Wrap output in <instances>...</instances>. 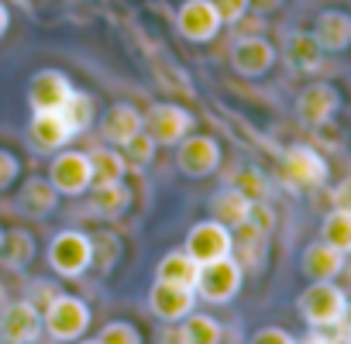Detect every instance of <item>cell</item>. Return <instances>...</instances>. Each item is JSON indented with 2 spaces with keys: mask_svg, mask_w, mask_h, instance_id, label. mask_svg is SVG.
I'll use <instances>...</instances> for the list:
<instances>
[{
  "mask_svg": "<svg viewBox=\"0 0 351 344\" xmlns=\"http://www.w3.org/2000/svg\"><path fill=\"white\" fill-rule=\"evenodd\" d=\"M90 323H93V313H90L86 299H80L73 293H59L49 306H42V327L52 341L73 344L90 330Z\"/></svg>",
  "mask_w": 351,
  "mask_h": 344,
  "instance_id": "6da1fadb",
  "label": "cell"
},
{
  "mask_svg": "<svg viewBox=\"0 0 351 344\" xmlns=\"http://www.w3.org/2000/svg\"><path fill=\"white\" fill-rule=\"evenodd\" d=\"M344 306H348V293L337 282H310L296 299V310L310 330H334Z\"/></svg>",
  "mask_w": 351,
  "mask_h": 344,
  "instance_id": "7a4b0ae2",
  "label": "cell"
},
{
  "mask_svg": "<svg viewBox=\"0 0 351 344\" xmlns=\"http://www.w3.org/2000/svg\"><path fill=\"white\" fill-rule=\"evenodd\" d=\"M49 265L56 275L62 279H80L93 269V241L86 231H76V228H66L52 238L49 245Z\"/></svg>",
  "mask_w": 351,
  "mask_h": 344,
  "instance_id": "3957f363",
  "label": "cell"
},
{
  "mask_svg": "<svg viewBox=\"0 0 351 344\" xmlns=\"http://www.w3.org/2000/svg\"><path fill=\"white\" fill-rule=\"evenodd\" d=\"M241 282H245V269L238 265L234 255H228V258H217V262L200 265L193 293H197V299L221 306V303H231L241 293Z\"/></svg>",
  "mask_w": 351,
  "mask_h": 344,
  "instance_id": "277c9868",
  "label": "cell"
},
{
  "mask_svg": "<svg viewBox=\"0 0 351 344\" xmlns=\"http://www.w3.org/2000/svg\"><path fill=\"white\" fill-rule=\"evenodd\" d=\"M327 158L313 145H293L279 162V176L289 190H317L327 183Z\"/></svg>",
  "mask_w": 351,
  "mask_h": 344,
  "instance_id": "5b68a950",
  "label": "cell"
},
{
  "mask_svg": "<svg viewBox=\"0 0 351 344\" xmlns=\"http://www.w3.org/2000/svg\"><path fill=\"white\" fill-rule=\"evenodd\" d=\"M49 183L59 197H83L93 186V165L86 151H56L49 162Z\"/></svg>",
  "mask_w": 351,
  "mask_h": 344,
  "instance_id": "8992f818",
  "label": "cell"
},
{
  "mask_svg": "<svg viewBox=\"0 0 351 344\" xmlns=\"http://www.w3.org/2000/svg\"><path fill=\"white\" fill-rule=\"evenodd\" d=\"M193 127H197V117L180 103L162 100L145 110V131L152 134L155 145H180L186 134H193Z\"/></svg>",
  "mask_w": 351,
  "mask_h": 344,
  "instance_id": "52a82bcc",
  "label": "cell"
},
{
  "mask_svg": "<svg viewBox=\"0 0 351 344\" xmlns=\"http://www.w3.org/2000/svg\"><path fill=\"white\" fill-rule=\"evenodd\" d=\"M176 169L190 180H207L221 169V145L210 134H186L176 145Z\"/></svg>",
  "mask_w": 351,
  "mask_h": 344,
  "instance_id": "ba28073f",
  "label": "cell"
},
{
  "mask_svg": "<svg viewBox=\"0 0 351 344\" xmlns=\"http://www.w3.org/2000/svg\"><path fill=\"white\" fill-rule=\"evenodd\" d=\"M183 251H186L197 265H207V262L228 258V255L234 251V234H231V228H224L221 221L210 217V221H200V224L190 228Z\"/></svg>",
  "mask_w": 351,
  "mask_h": 344,
  "instance_id": "9c48e42d",
  "label": "cell"
},
{
  "mask_svg": "<svg viewBox=\"0 0 351 344\" xmlns=\"http://www.w3.org/2000/svg\"><path fill=\"white\" fill-rule=\"evenodd\" d=\"M176 28H180V35H183L186 42L204 45V42H214V38L221 35L224 21H221V14L214 11L210 0H183L180 11H176Z\"/></svg>",
  "mask_w": 351,
  "mask_h": 344,
  "instance_id": "30bf717a",
  "label": "cell"
},
{
  "mask_svg": "<svg viewBox=\"0 0 351 344\" xmlns=\"http://www.w3.org/2000/svg\"><path fill=\"white\" fill-rule=\"evenodd\" d=\"M45 334L42 327V310L32 299H14L0 310V341L14 344H35Z\"/></svg>",
  "mask_w": 351,
  "mask_h": 344,
  "instance_id": "8fae6325",
  "label": "cell"
},
{
  "mask_svg": "<svg viewBox=\"0 0 351 344\" xmlns=\"http://www.w3.org/2000/svg\"><path fill=\"white\" fill-rule=\"evenodd\" d=\"M148 310L162 323H180L183 317L197 310V293L190 286H172V282L155 279V286L148 289Z\"/></svg>",
  "mask_w": 351,
  "mask_h": 344,
  "instance_id": "7c38bea8",
  "label": "cell"
},
{
  "mask_svg": "<svg viewBox=\"0 0 351 344\" xmlns=\"http://www.w3.org/2000/svg\"><path fill=\"white\" fill-rule=\"evenodd\" d=\"M231 66L238 76L245 79H258L276 66V49L272 42H265L262 35H241L231 49Z\"/></svg>",
  "mask_w": 351,
  "mask_h": 344,
  "instance_id": "4fadbf2b",
  "label": "cell"
},
{
  "mask_svg": "<svg viewBox=\"0 0 351 344\" xmlns=\"http://www.w3.org/2000/svg\"><path fill=\"white\" fill-rule=\"evenodd\" d=\"M337 107H341V93H337V86H330V83H310V86L300 90V97H296V117H300V124H306V127H317V124L334 121Z\"/></svg>",
  "mask_w": 351,
  "mask_h": 344,
  "instance_id": "5bb4252c",
  "label": "cell"
},
{
  "mask_svg": "<svg viewBox=\"0 0 351 344\" xmlns=\"http://www.w3.org/2000/svg\"><path fill=\"white\" fill-rule=\"evenodd\" d=\"M97 127H100V138L110 148H124L131 138H138L145 131V114L134 103H110Z\"/></svg>",
  "mask_w": 351,
  "mask_h": 344,
  "instance_id": "9a60e30c",
  "label": "cell"
},
{
  "mask_svg": "<svg viewBox=\"0 0 351 344\" xmlns=\"http://www.w3.org/2000/svg\"><path fill=\"white\" fill-rule=\"evenodd\" d=\"M73 138H76V134H73L69 121L62 117V110H35V114H32V124H28V141H32V148L52 155V151L66 148Z\"/></svg>",
  "mask_w": 351,
  "mask_h": 344,
  "instance_id": "2e32d148",
  "label": "cell"
},
{
  "mask_svg": "<svg viewBox=\"0 0 351 344\" xmlns=\"http://www.w3.org/2000/svg\"><path fill=\"white\" fill-rule=\"evenodd\" d=\"M73 90H76V86H73V79H69L66 73H59V69H42V73H35L32 83H28V103H32V110H62V103L69 100Z\"/></svg>",
  "mask_w": 351,
  "mask_h": 344,
  "instance_id": "e0dca14e",
  "label": "cell"
},
{
  "mask_svg": "<svg viewBox=\"0 0 351 344\" xmlns=\"http://www.w3.org/2000/svg\"><path fill=\"white\" fill-rule=\"evenodd\" d=\"M344 258L337 248H330L327 241H310L300 255V272L310 279V282H334L341 272H344Z\"/></svg>",
  "mask_w": 351,
  "mask_h": 344,
  "instance_id": "ac0fdd59",
  "label": "cell"
},
{
  "mask_svg": "<svg viewBox=\"0 0 351 344\" xmlns=\"http://www.w3.org/2000/svg\"><path fill=\"white\" fill-rule=\"evenodd\" d=\"M310 35L317 38V45L324 52H344L351 45V14H344L337 8H327V11L317 14Z\"/></svg>",
  "mask_w": 351,
  "mask_h": 344,
  "instance_id": "d6986e66",
  "label": "cell"
},
{
  "mask_svg": "<svg viewBox=\"0 0 351 344\" xmlns=\"http://www.w3.org/2000/svg\"><path fill=\"white\" fill-rule=\"evenodd\" d=\"M18 207L28 214V217H52L56 207H59V193L56 186L49 183V176H28L18 190Z\"/></svg>",
  "mask_w": 351,
  "mask_h": 344,
  "instance_id": "ffe728a7",
  "label": "cell"
},
{
  "mask_svg": "<svg viewBox=\"0 0 351 344\" xmlns=\"http://www.w3.org/2000/svg\"><path fill=\"white\" fill-rule=\"evenodd\" d=\"M131 207V186L121 180V183H100V186H90V214L100 217V221H117L124 217Z\"/></svg>",
  "mask_w": 351,
  "mask_h": 344,
  "instance_id": "44dd1931",
  "label": "cell"
},
{
  "mask_svg": "<svg viewBox=\"0 0 351 344\" xmlns=\"http://www.w3.org/2000/svg\"><path fill=\"white\" fill-rule=\"evenodd\" d=\"M252 207H255V200H248L238 186H224V190H217L214 197H210V217L214 221H221L224 228H241L248 217H252Z\"/></svg>",
  "mask_w": 351,
  "mask_h": 344,
  "instance_id": "7402d4cb",
  "label": "cell"
},
{
  "mask_svg": "<svg viewBox=\"0 0 351 344\" xmlns=\"http://www.w3.org/2000/svg\"><path fill=\"white\" fill-rule=\"evenodd\" d=\"M234 234V258H238V265L248 272V269H262V262H265V248H269V231H262V228H255L252 221H245L241 228H234L231 231Z\"/></svg>",
  "mask_w": 351,
  "mask_h": 344,
  "instance_id": "603a6c76",
  "label": "cell"
},
{
  "mask_svg": "<svg viewBox=\"0 0 351 344\" xmlns=\"http://www.w3.org/2000/svg\"><path fill=\"white\" fill-rule=\"evenodd\" d=\"M197 272H200V265L183 251V248H176V251H169V255H162L158 258V265H155V279L158 282H172V286H197Z\"/></svg>",
  "mask_w": 351,
  "mask_h": 344,
  "instance_id": "cb8c5ba5",
  "label": "cell"
},
{
  "mask_svg": "<svg viewBox=\"0 0 351 344\" xmlns=\"http://www.w3.org/2000/svg\"><path fill=\"white\" fill-rule=\"evenodd\" d=\"M176 330H180V344H221L224 337L221 320L210 313H197V310L176 323Z\"/></svg>",
  "mask_w": 351,
  "mask_h": 344,
  "instance_id": "d4e9b609",
  "label": "cell"
},
{
  "mask_svg": "<svg viewBox=\"0 0 351 344\" xmlns=\"http://www.w3.org/2000/svg\"><path fill=\"white\" fill-rule=\"evenodd\" d=\"M286 62L296 73H317L324 62V49L317 45V38L310 32H293L286 42Z\"/></svg>",
  "mask_w": 351,
  "mask_h": 344,
  "instance_id": "484cf974",
  "label": "cell"
},
{
  "mask_svg": "<svg viewBox=\"0 0 351 344\" xmlns=\"http://www.w3.org/2000/svg\"><path fill=\"white\" fill-rule=\"evenodd\" d=\"M86 155H90V165H93V186H100V183H121L128 176L124 151H117V148L107 145V148H93Z\"/></svg>",
  "mask_w": 351,
  "mask_h": 344,
  "instance_id": "4316f807",
  "label": "cell"
},
{
  "mask_svg": "<svg viewBox=\"0 0 351 344\" xmlns=\"http://www.w3.org/2000/svg\"><path fill=\"white\" fill-rule=\"evenodd\" d=\"M62 117L69 121L73 134H83L97 124V100L86 93V90H73L69 100L62 103Z\"/></svg>",
  "mask_w": 351,
  "mask_h": 344,
  "instance_id": "83f0119b",
  "label": "cell"
},
{
  "mask_svg": "<svg viewBox=\"0 0 351 344\" xmlns=\"http://www.w3.org/2000/svg\"><path fill=\"white\" fill-rule=\"evenodd\" d=\"M0 258H4L8 269L21 272L32 258H35V238L25 231V228H14L4 234V245H0Z\"/></svg>",
  "mask_w": 351,
  "mask_h": 344,
  "instance_id": "f1b7e54d",
  "label": "cell"
},
{
  "mask_svg": "<svg viewBox=\"0 0 351 344\" xmlns=\"http://www.w3.org/2000/svg\"><path fill=\"white\" fill-rule=\"evenodd\" d=\"M320 241H327L341 255H351V210H327V217L320 221Z\"/></svg>",
  "mask_w": 351,
  "mask_h": 344,
  "instance_id": "f546056e",
  "label": "cell"
},
{
  "mask_svg": "<svg viewBox=\"0 0 351 344\" xmlns=\"http://www.w3.org/2000/svg\"><path fill=\"white\" fill-rule=\"evenodd\" d=\"M90 241H93V269L110 272V269L117 265V258H121V238L110 234V231H100V234H93Z\"/></svg>",
  "mask_w": 351,
  "mask_h": 344,
  "instance_id": "4dcf8cb0",
  "label": "cell"
},
{
  "mask_svg": "<svg viewBox=\"0 0 351 344\" xmlns=\"http://www.w3.org/2000/svg\"><path fill=\"white\" fill-rule=\"evenodd\" d=\"M155 151H158V145L152 141L148 131H141L138 138H131V141L124 145V158H128V165H134V169L152 165V162H155Z\"/></svg>",
  "mask_w": 351,
  "mask_h": 344,
  "instance_id": "1f68e13d",
  "label": "cell"
},
{
  "mask_svg": "<svg viewBox=\"0 0 351 344\" xmlns=\"http://www.w3.org/2000/svg\"><path fill=\"white\" fill-rule=\"evenodd\" d=\"M231 186H238L248 200H265V193H269V180H265V172L262 169H255V165H248V169H241L238 172V180L231 183Z\"/></svg>",
  "mask_w": 351,
  "mask_h": 344,
  "instance_id": "d6a6232c",
  "label": "cell"
},
{
  "mask_svg": "<svg viewBox=\"0 0 351 344\" xmlns=\"http://www.w3.org/2000/svg\"><path fill=\"white\" fill-rule=\"evenodd\" d=\"M97 341L100 344H141V330L128 320H110V323L100 327Z\"/></svg>",
  "mask_w": 351,
  "mask_h": 344,
  "instance_id": "836d02e7",
  "label": "cell"
},
{
  "mask_svg": "<svg viewBox=\"0 0 351 344\" xmlns=\"http://www.w3.org/2000/svg\"><path fill=\"white\" fill-rule=\"evenodd\" d=\"M210 4H214V11L221 14L224 28H228V25H241V21L248 18V11H252V0H210Z\"/></svg>",
  "mask_w": 351,
  "mask_h": 344,
  "instance_id": "e575fe53",
  "label": "cell"
},
{
  "mask_svg": "<svg viewBox=\"0 0 351 344\" xmlns=\"http://www.w3.org/2000/svg\"><path fill=\"white\" fill-rule=\"evenodd\" d=\"M21 176V158L11 148H0V193H8Z\"/></svg>",
  "mask_w": 351,
  "mask_h": 344,
  "instance_id": "d590c367",
  "label": "cell"
},
{
  "mask_svg": "<svg viewBox=\"0 0 351 344\" xmlns=\"http://www.w3.org/2000/svg\"><path fill=\"white\" fill-rule=\"evenodd\" d=\"M248 344H296V337L289 330H282V327H258L248 337Z\"/></svg>",
  "mask_w": 351,
  "mask_h": 344,
  "instance_id": "8d00e7d4",
  "label": "cell"
},
{
  "mask_svg": "<svg viewBox=\"0 0 351 344\" xmlns=\"http://www.w3.org/2000/svg\"><path fill=\"white\" fill-rule=\"evenodd\" d=\"M56 296H59V289H56L52 282H35V286H32V296H28V299H32V303H35V306L42 310V306H49V303H52Z\"/></svg>",
  "mask_w": 351,
  "mask_h": 344,
  "instance_id": "74e56055",
  "label": "cell"
},
{
  "mask_svg": "<svg viewBox=\"0 0 351 344\" xmlns=\"http://www.w3.org/2000/svg\"><path fill=\"white\" fill-rule=\"evenodd\" d=\"M330 204H334L337 210H351V176L341 180V183L330 190Z\"/></svg>",
  "mask_w": 351,
  "mask_h": 344,
  "instance_id": "f35d334b",
  "label": "cell"
},
{
  "mask_svg": "<svg viewBox=\"0 0 351 344\" xmlns=\"http://www.w3.org/2000/svg\"><path fill=\"white\" fill-rule=\"evenodd\" d=\"M337 344H351V299H348V306H344V313H341V320H337Z\"/></svg>",
  "mask_w": 351,
  "mask_h": 344,
  "instance_id": "ab89813d",
  "label": "cell"
},
{
  "mask_svg": "<svg viewBox=\"0 0 351 344\" xmlns=\"http://www.w3.org/2000/svg\"><path fill=\"white\" fill-rule=\"evenodd\" d=\"M296 344H337V341H334L327 330H310V334H306V337H300Z\"/></svg>",
  "mask_w": 351,
  "mask_h": 344,
  "instance_id": "60d3db41",
  "label": "cell"
},
{
  "mask_svg": "<svg viewBox=\"0 0 351 344\" xmlns=\"http://www.w3.org/2000/svg\"><path fill=\"white\" fill-rule=\"evenodd\" d=\"M158 344H180V330H176V323H165V327H162Z\"/></svg>",
  "mask_w": 351,
  "mask_h": 344,
  "instance_id": "b9f144b4",
  "label": "cell"
},
{
  "mask_svg": "<svg viewBox=\"0 0 351 344\" xmlns=\"http://www.w3.org/2000/svg\"><path fill=\"white\" fill-rule=\"evenodd\" d=\"M8 28H11V11H8V4L0 0V38L8 35Z\"/></svg>",
  "mask_w": 351,
  "mask_h": 344,
  "instance_id": "7bdbcfd3",
  "label": "cell"
},
{
  "mask_svg": "<svg viewBox=\"0 0 351 344\" xmlns=\"http://www.w3.org/2000/svg\"><path fill=\"white\" fill-rule=\"evenodd\" d=\"M252 4L258 11H276V8H282V0H252Z\"/></svg>",
  "mask_w": 351,
  "mask_h": 344,
  "instance_id": "ee69618b",
  "label": "cell"
},
{
  "mask_svg": "<svg viewBox=\"0 0 351 344\" xmlns=\"http://www.w3.org/2000/svg\"><path fill=\"white\" fill-rule=\"evenodd\" d=\"M73 344H100L97 337H80V341H73Z\"/></svg>",
  "mask_w": 351,
  "mask_h": 344,
  "instance_id": "f6af8a7d",
  "label": "cell"
},
{
  "mask_svg": "<svg viewBox=\"0 0 351 344\" xmlns=\"http://www.w3.org/2000/svg\"><path fill=\"white\" fill-rule=\"evenodd\" d=\"M0 303H4V282H0Z\"/></svg>",
  "mask_w": 351,
  "mask_h": 344,
  "instance_id": "bcb514c9",
  "label": "cell"
},
{
  "mask_svg": "<svg viewBox=\"0 0 351 344\" xmlns=\"http://www.w3.org/2000/svg\"><path fill=\"white\" fill-rule=\"evenodd\" d=\"M4 234H8V231H4V228H0V245H4Z\"/></svg>",
  "mask_w": 351,
  "mask_h": 344,
  "instance_id": "7dc6e473",
  "label": "cell"
},
{
  "mask_svg": "<svg viewBox=\"0 0 351 344\" xmlns=\"http://www.w3.org/2000/svg\"><path fill=\"white\" fill-rule=\"evenodd\" d=\"M0 344H14V341H0Z\"/></svg>",
  "mask_w": 351,
  "mask_h": 344,
  "instance_id": "c3c4849f",
  "label": "cell"
}]
</instances>
